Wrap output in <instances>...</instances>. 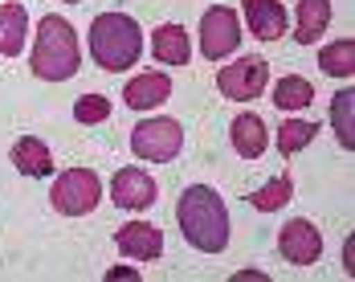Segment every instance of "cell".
<instances>
[{"instance_id":"4","label":"cell","mask_w":355,"mask_h":282,"mask_svg":"<svg viewBox=\"0 0 355 282\" xmlns=\"http://www.w3.org/2000/svg\"><path fill=\"white\" fill-rule=\"evenodd\" d=\"M49 201H53V209L62 217H86L103 201V180L94 176L90 168H70V172H62L53 180Z\"/></svg>"},{"instance_id":"14","label":"cell","mask_w":355,"mask_h":282,"mask_svg":"<svg viewBox=\"0 0 355 282\" xmlns=\"http://www.w3.org/2000/svg\"><path fill=\"white\" fill-rule=\"evenodd\" d=\"M8 160H12V168L21 176H49L53 172V151L37 140V135H21V140L12 143Z\"/></svg>"},{"instance_id":"20","label":"cell","mask_w":355,"mask_h":282,"mask_svg":"<svg viewBox=\"0 0 355 282\" xmlns=\"http://www.w3.org/2000/svg\"><path fill=\"white\" fill-rule=\"evenodd\" d=\"M319 66H322V74H331V78H352L355 74V41L352 37L331 41L319 53Z\"/></svg>"},{"instance_id":"5","label":"cell","mask_w":355,"mask_h":282,"mask_svg":"<svg viewBox=\"0 0 355 282\" xmlns=\"http://www.w3.org/2000/svg\"><path fill=\"white\" fill-rule=\"evenodd\" d=\"M131 147H135L139 160L168 164V160H176L180 147H184V127L176 119H143L139 127L131 131Z\"/></svg>"},{"instance_id":"10","label":"cell","mask_w":355,"mask_h":282,"mask_svg":"<svg viewBox=\"0 0 355 282\" xmlns=\"http://www.w3.org/2000/svg\"><path fill=\"white\" fill-rule=\"evenodd\" d=\"M114 246H119V254H127L135 262H155L164 254V233L147 221H131L114 233Z\"/></svg>"},{"instance_id":"13","label":"cell","mask_w":355,"mask_h":282,"mask_svg":"<svg viewBox=\"0 0 355 282\" xmlns=\"http://www.w3.org/2000/svg\"><path fill=\"white\" fill-rule=\"evenodd\" d=\"M25 37H29V13L21 0H4L0 4V53L4 58H17L25 49Z\"/></svg>"},{"instance_id":"12","label":"cell","mask_w":355,"mask_h":282,"mask_svg":"<svg viewBox=\"0 0 355 282\" xmlns=\"http://www.w3.org/2000/svg\"><path fill=\"white\" fill-rule=\"evenodd\" d=\"M249 33L257 41H278L286 33V8L282 0H245Z\"/></svg>"},{"instance_id":"3","label":"cell","mask_w":355,"mask_h":282,"mask_svg":"<svg viewBox=\"0 0 355 282\" xmlns=\"http://www.w3.org/2000/svg\"><path fill=\"white\" fill-rule=\"evenodd\" d=\"M90 53L103 70H131L143 53V33L127 13H103L90 25Z\"/></svg>"},{"instance_id":"17","label":"cell","mask_w":355,"mask_h":282,"mask_svg":"<svg viewBox=\"0 0 355 282\" xmlns=\"http://www.w3.org/2000/svg\"><path fill=\"white\" fill-rule=\"evenodd\" d=\"M331 25V0H298V45H315Z\"/></svg>"},{"instance_id":"9","label":"cell","mask_w":355,"mask_h":282,"mask_svg":"<svg viewBox=\"0 0 355 282\" xmlns=\"http://www.w3.org/2000/svg\"><path fill=\"white\" fill-rule=\"evenodd\" d=\"M110 201L119 209H151L155 205V180L147 176L143 168H119L110 180Z\"/></svg>"},{"instance_id":"6","label":"cell","mask_w":355,"mask_h":282,"mask_svg":"<svg viewBox=\"0 0 355 282\" xmlns=\"http://www.w3.org/2000/svg\"><path fill=\"white\" fill-rule=\"evenodd\" d=\"M241 45V21L229 4H213L205 17H200V58L220 62L229 58L233 49Z\"/></svg>"},{"instance_id":"2","label":"cell","mask_w":355,"mask_h":282,"mask_svg":"<svg viewBox=\"0 0 355 282\" xmlns=\"http://www.w3.org/2000/svg\"><path fill=\"white\" fill-rule=\"evenodd\" d=\"M78 62H82V53H78V33H73V25L66 17H58V13L41 17V21H37L33 58H29L33 74L41 82H66V78L78 74Z\"/></svg>"},{"instance_id":"18","label":"cell","mask_w":355,"mask_h":282,"mask_svg":"<svg viewBox=\"0 0 355 282\" xmlns=\"http://www.w3.org/2000/svg\"><path fill=\"white\" fill-rule=\"evenodd\" d=\"M311 103H315V86L306 78H298V74H290V78H282L274 86V106L278 110H302V106H311Z\"/></svg>"},{"instance_id":"1","label":"cell","mask_w":355,"mask_h":282,"mask_svg":"<svg viewBox=\"0 0 355 282\" xmlns=\"http://www.w3.org/2000/svg\"><path fill=\"white\" fill-rule=\"evenodd\" d=\"M176 221L180 233L188 238V246L200 254H220L229 246V209L220 201V192L209 184H192L184 188L176 205Z\"/></svg>"},{"instance_id":"11","label":"cell","mask_w":355,"mask_h":282,"mask_svg":"<svg viewBox=\"0 0 355 282\" xmlns=\"http://www.w3.org/2000/svg\"><path fill=\"white\" fill-rule=\"evenodd\" d=\"M168 94H172V78L164 70H147V74H135L127 86H123V99L131 110H151V106L168 103Z\"/></svg>"},{"instance_id":"16","label":"cell","mask_w":355,"mask_h":282,"mask_svg":"<svg viewBox=\"0 0 355 282\" xmlns=\"http://www.w3.org/2000/svg\"><path fill=\"white\" fill-rule=\"evenodd\" d=\"M151 53H155V62H164V66H184V62L192 58V41H188V33H184L180 25H159V29L151 33Z\"/></svg>"},{"instance_id":"23","label":"cell","mask_w":355,"mask_h":282,"mask_svg":"<svg viewBox=\"0 0 355 282\" xmlns=\"http://www.w3.org/2000/svg\"><path fill=\"white\" fill-rule=\"evenodd\" d=\"M107 115H110V99H107V94H82V99L73 103V119H78V123H86V127L103 123Z\"/></svg>"},{"instance_id":"19","label":"cell","mask_w":355,"mask_h":282,"mask_svg":"<svg viewBox=\"0 0 355 282\" xmlns=\"http://www.w3.org/2000/svg\"><path fill=\"white\" fill-rule=\"evenodd\" d=\"M286 201H294V176L282 172L278 180H270L266 188H257V192H249V205L257 213H278Z\"/></svg>"},{"instance_id":"15","label":"cell","mask_w":355,"mask_h":282,"mask_svg":"<svg viewBox=\"0 0 355 282\" xmlns=\"http://www.w3.org/2000/svg\"><path fill=\"white\" fill-rule=\"evenodd\" d=\"M229 140H233V151H237L241 160H257V156L266 151V123H261L253 110H245V115L233 119Z\"/></svg>"},{"instance_id":"22","label":"cell","mask_w":355,"mask_h":282,"mask_svg":"<svg viewBox=\"0 0 355 282\" xmlns=\"http://www.w3.org/2000/svg\"><path fill=\"white\" fill-rule=\"evenodd\" d=\"M315 135H319L315 123H298V119H290V123L278 127V151H282V156H294V151H302Z\"/></svg>"},{"instance_id":"8","label":"cell","mask_w":355,"mask_h":282,"mask_svg":"<svg viewBox=\"0 0 355 282\" xmlns=\"http://www.w3.org/2000/svg\"><path fill=\"white\" fill-rule=\"evenodd\" d=\"M278 249H282V258L290 266H315L322 254V233L311 221L294 217V221H286L282 233H278Z\"/></svg>"},{"instance_id":"7","label":"cell","mask_w":355,"mask_h":282,"mask_svg":"<svg viewBox=\"0 0 355 282\" xmlns=\"http://www.w3.org/2000/svg\"><path fill=\"white\" fill-rule=\"evenodd\" d=\"M266 82H270V66L261 62V58H237L233 66H225V70H216V90L225 94V99H233V103H253V99H261L266 94Z\"/></svg>"},{"instance_id":"21","label":"cell","mask_w":355,"mask_h":282,"mask_svg":"<svg viewBox=\"0 0 355 282\" xmlns=\"http://www.w3.org/2000/svg\"><path fill=\"white\" fill-rule=\"evenodd\" d=\"M352 110H355V94H352V90H339V94L331 99V127H335V135H339V143H343L347 151L355 147Z\"/></svg>"}]
</instances>
